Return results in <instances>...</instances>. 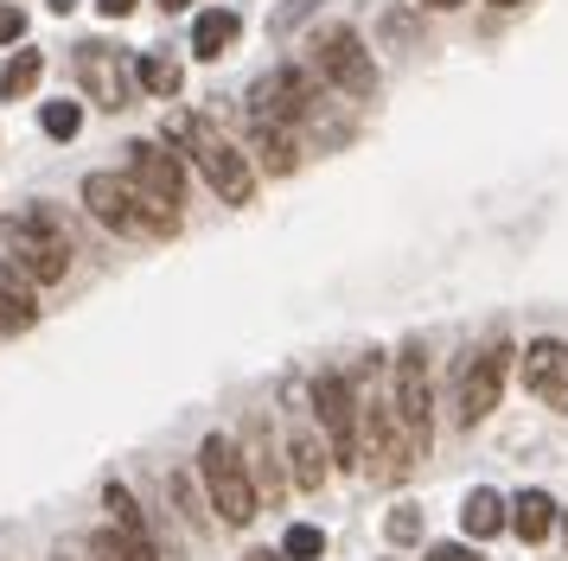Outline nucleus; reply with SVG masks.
<instances>
[{
    "mask_svg": "<svg viewBox=\"0 0 568 561\" xmlns=\"http://www.w3.org/2000/svg\"><path fill=\"white\" fill-rule=\"evenodd\" d=\"M358 434H364V472L371 479H403L415 466V447L403 434V415H396V389H389V370L384 357H364L358 370Z\"/></svg>",
    "mask_w": 568,
    "mask_h": 561,
    "instance_id": "1",
    "label": "nucleus"
},
{
    "mask_svg": "<svg viewBox=\"0 0 568 561\" xmlns=\"http://www.w3.org/2000/svg\"><path fill=\"white\" fill-rule=\"evenodd\" d=\"M83 211L109 224L129 243H160V236H180V204L154 198L134 173H90L83 178Z\"/></svg>",
    "mask_w": 568,
    "mask_h": 561,
    "instance_id": "2",
    "label": "nucleus"
},
{
    "mask_svg": "<svg viewBox=\"0 0 568 561\" xmlns=\"http://www.w3.org/2000/svg\"><path fill=\"white\" fill-rule=\"evenodd\" d=\"M71 236L58 224L45 204H32V211H13V217H0V268L7 275H20L27 287H52V280L71 275Z\"/></svg>",
    "mask_w": 568,
    "mask_h": 561,
    "instance_id": "3",
    "label": "nucleus"
},
{
    "mask_svg": "<svg viewBox=\"0 0 568 561\" xmlns=\"http://www.w3.org/2000/svg\"><path fill=\"white\" fill-rule=\"evenodd\" d=\"M173 141L192 153V166L211 178V192H217L224 204H250L256 198V173H250L243 147H236L211 115H173Z\"/></svg>",
    "mask_w": 568,
    "mask_h": 561,
    "instance_id": "4",
    "label": "nucleus"
},
{
    "mask_svg": "<svg viewBox=\"0 0 568 561\" xmlns=\"http://www.w3.org/2000/svg\"><path fill=\"white\" fill-rule=\"evenodd\" d=\"M199 472H205V491H211V510L224 517V523H250L262 510V491L250 479V459L236 447L231 434H205L199 440Z\"/></svg>",
    "mask_w": 568,
    "mask_h": 561,
    "instance_id": "5",
    "label": "nucleus"
},
{
    "mask_svg": "<svg viewBox=\"0 0 568 561\" xmlns=\"http://www.w3.org/2000/svg\"><path fill=\"white\" fill-rule=\"evenodd\" d=\"M313 402V421H320V434H326V447H333V466H358L364 459V434H358V382H352V370H320L307 389Z\"/></svg>",
    "mask_w": 568,
    "mask_h": 561,
    "instance_id": "6",
    "label": "nucleus"
},
{
    "mask_svg": "<svg viewBox=\"0 0 568 561\" xmlns=\"http://www.w3.org/2000/svg\"><path fill=\"white\" fill-rule=\"evenodd\" d=\"M307 58L326 90H338V96H377V64H371V51H364V39L352 26H320Z\"/></svg>",
    "mask_w": 568,
    "mask_h": 561,
    "instance_id": "7",
    "label": "nucleus"
},
{
    "mask_svg": "<svg viewBox=\"0 0 568 561\" xmlns=\"http://www.w3.org/2000/svg\"><path fill=\"white\" fill-rule=\"evenodd\" d=\"M389 389H396V415H403V434H409L415 459L435 447V382H428V351L422 338H409L396 364H389Z\"/></svg>",
    "mask_w": 568,
    "mask_h": 561,
    "instance_id": "8",
    "label": "nucleus"
},
{
    "mask_svg": "<svg viewBox=\"0 0 568 561\" xmlns=\"http://www.w3.org/2000/svg\"><path fill=\"white\" fill-rule=\"evenodd\" d=\"M78 76L83 90H90V102L97 109H129L134 90H141V76H134V51L115 45V39H90V45H78Z\"/></svg>",
    "mask_w": 568,
    "mask_h": 561,
    "instance_id": "9",
    "label": "nucleus"
},
{
    "mask_svg": "<svg viewBox=\"0 0 568 561\" xmlns=\"http://www.w3.org/2000/svg\"><path fill=\"white\" fill-rule=\"evenodd\" d=\"M282 459H287V479L294 491H320L326 472H333V447H326V434L313 421V402H287V421H282Z\"/></svg>",
    "mask_w": 568,
    "mask_h": 561,
    "instance_id": "10",
    "label": "nucleus"
},
{
    "mask_svg": "<svg viewBox=\"0 0 568 561\" xmlns=\"http://www.w3.org/2000/svg\"><path fill=\"white\" fill-rule=\"evenodd\" d=\"M505 377H511V345L505 338H491V345H479V351L466 357L460 370V428H479L491 408H498V396H505Z\"/></svg>",
    "mask_w": 568,
    "mask_h": 561,
    "instance_id": "11",
    "label": "nucleus"
},
{
    "mask_svg": "<svg viewBox=\"0 0 568 561\" xmlns=\"http://www.w3.org/2000/svg\"><path fill=\"white\" fill-rule=\"evenodd\" d=\"M250 147L262 153L268 173H294L301 166V122H287L268 102H250Z\"/></svg>",
    "mask_w": 568,
    "mask_h": 561,
    "instance_id": "12",
    "label": "nucleus"
},
{
    "mask_svg": "<svg viewBox=\"0 0 568 561\" xmlns=\"http://www.w3.org/2000/svg\"><path fill=\"white\" fill-rule=\"evenodd\" d=\"M243 459H250V479H256L262 498H268V504H282L294 479H287V459H282V447H275V434H268L262 415H250V428H243Z\"/></svg>",
    "mask_w": 568,
    "mask_h": 561,
    "instance_id": "13",
    "label": "nucleus"
},
{
    "mask_svg": "<svg viewBox=\"0 0 568 561\" xmlns=\"http://www.w3.org/2000/svg\"><path fill=\"white\" fill-rule=\"evenodd\" d=\"M524 389L549 408H568V345L562 338H537L524 351Z\"/></svg>",
    "mask_w": 568,
    "mask_h": 561,
    "instance_id": "14",
    "label": "nucleus"
},
{
    "mask_svg": "<svg viewBox=\"0 0 568 561\" xmlns=\"http://www.w3.org/2000/svg\"><path fill=\"white\" fill-rule=\"evenodd\" d=\"M129 173L154 192V198L166 204H185V166H180V153H166L160 141H129Z\"/></svg>",
    "mask_w": 568,
    "mask_h": 561,
    "instance_id": "15",
    "label": "nucleus"
},
{
    "mask_svg": "<svg viewBox=\"0 0 568 561\" xmlns=\"http://www.w3.org/2000/svg\"><path fill=\"white\" fill-rule=\"evenodd\" d=\"M103 504H109V530L129 542V555L134 561H160V542H154V530H148V517H141V498H134L122 479H109L103 484Z\"/></svg>",
    "mask_w": 568,
    "mask_h": 561,
    "instance_id": "16",
    "label": "nucleus"
},
{
    "mask_svg": "<svg viewBox=\"0 0 568 561\" xmlns=\"http://www.w3.org/2000/svg\"><path fill=\"white\" fill-rule=\"evenodd\" d=\"M236 32H243V20H236L231 7H205L199 20H192V58H224V51L236 45Z\"/></svg>",
    "mask_w": 568,
    "mask_h": 561,
    "instance_id": "17",
    "label": "nucleus"
},
{
    "mask_svg": "<svg viewBox=\"0 0 568 561\" xmlns=\"http://www.w3.org/2000/svg\"><path fill=\"white\" fill-rule=\"evenodd\" d=\"M511 523V504L491 491V484H479V491H466V504H460V530L473 536V542H486V536H498Z\"/></svg>",
    "mask_w": 568,
    "mask_h": 561,
    "instance_id": "18",
    "label": "nucleus"
},
{
    "mask_svg": "<svg viewBox=\"0 0 568 561\" xmlns=\"http://www.w3.org/2000/svg\"><path fill=\"white\" fill-rule=\"evenodd\" d=\"M32 326H39V287H27L20 275L0 268V332L13 338V332H32Z\"/></svg>",
    "mask_w": 568,
    "mask_h": 561,
    "instance_id": "19",
    "label": "nucleus"
},
{
    "mask_svg": "<svg viewBox=\"0 0 568 561\" xmlns=\"http://www.w3.org/2000/svg\"><path fill=\"white\" fill-rule=\"evenodd\" d=\"M556 517H562V510H556V498H549V491H537V484L511 498V530L524 536V542H542V536L556 530Z\"/></svg>",
    "mask_w": 568,
    "mask_h": 561,
    "instance_id": "20",
    "label": "nucleus"
},
{
    "mask_svg": "<svg viewBox=\"0 0 568 561\" xmlns=\"http://www.w3.org/2000/svg\"><path fill=\"white\" fill-rule=\"evenodd\" d=\"M134 76H141V90L173 96V90H180V58H166V51H141V58H134Z\"/></svg>",
    "mask_w": 568,
    "mask_h": 561,
    "instance_id": "21",
    "label": "nucleus"
},
{
    "mask_svg": "<svg viewBox=\"0 0 568 561\" xmlns=\"http://www.w3.org/2000/svg\"><path fill=\"white\" fill-rule=\"evenodd\" d=\"M39 71H45V58H39V51H20V58H13V64L0 71V96L20 102L27 90H39Z\"/></svg>",
    "mask_w": 568,
    "mask_h": 561,
    "instance_id": "22",
    "label": "nucleus"
},
{
    "mask_svg": "<svg viewBox=\"0 0 568 561\" xmlns=\"http://www.w3.org/2000/svg\"><path fill=\"white\" fill-rule=\"evenodd\" d=\"M39 128H45L52 141H78V128H83V102H45V109H39Z\"/></svg>",
    "mask_w": 568,
    "mask_h": 561,
    "instance_id": "23",
    "label": "nucleus"
},
{
    "mask_svg": "<svg viewBox=\"0 0 568 561\" xmlns=\"http://www.w3.org/2000/svg\"><path fill=\"white\" fill-rule=\"evenodd\" d=\"M320 549H326V536L313 530V523H287V536H282V555L287 561H313Z\"/></svg>",
    "mask_w": 568,
    "mask_h": 561,
    "instance_id": "24",
    "label": "nucleus"
},
{
    "mask_svg": "<svg viewBox=\"0 0 568 561\" xmlns=\"http://www.w3.org/2000/svg\"><path fill=\"white\" fill-rule=\"evenodd\" d=\"M166 491H173V504H180V523L192 536H205V517H199V498H192V479H185V472H173V479H166Z\"/></svg>",
    "mask_w": 568,
    "mask_h": 561,
    "instance_id": "25",
    "label": "nucleus"
},
{
    "mask_svg": "<svg viewBox=\"0 0 568 561\" xmlns=\"http://www.w3.org/2000/svg\"><path fill=\"white\" fill-rule=\"evenodd\" d=\"M384 536L396 542V549H409V542H422V510L415 504H403V510H389V523H384Z\"/></svg>",
    "mask_w": 568,
    "mask_h": 561,
    "instance_id": "26",
    "label": "nucleus"
},
{
    "mask_svg": "<svg viewBox=\"0 0 568 561\" xmlns=\"http://www.w3.org/2000/svg\"><path fill=\"white\" fill-rule=\"evenodd\" d=\"M83 561H134V555H129V542H122L115 530H97L90 542H83Z\"/></svg>",
    "mask_w": 568,
    "mask_h": 561,
    "instance_id": "27",
    "label": "nucleus"
},
{
    "mask_svg": "<svg viewBox=\"0 0 568 561\" xmlns=\"http://www.w3.org/2000/svg\"><path fill=\"white\" fill-rule=\"evenodd\" d=\"M20 32H27V13H20L13 0H0V45H13Z\"/></svg>",
    "mask_w": 568,
    "mask_h": 561,
    "instance_id": "28",
    "label": "nucleus"
},
{
    "mask_svg": "<svg viewBox=\"0 0 568 561\" xmlns=\"http://www.w3.org/2000/svg\"><path fill=\"white\" fill-rule=\"evenodd\" d=\"M313 7H320V0H287L282 13H275V39H282V32H287V26H294V20H307Z\"/></svg>",
    "mask_w": 568,
    "mask_h": 561,
    "instance_id": "29",
    "label": "nucleus"
},
{
    "mask_svg": "<svg viewBox=\"0 0 568 561\" xmlns=\"http://www.w3.org/2000/svg\"><path fill=\"white\" fill-rule=\"evenodd\" d=\"M428 561H479V555H473L466 542H435V549H428Z\"/></svg>",
    "mask_w": 568,
    "mask_h": 561,
    "instance_id": "30",
    "label": "nucleus"
},
{
    "mask_svg": "<svg viewBox=\"0 0 568 561\" xmlns=\"http://www.w3.org/2000/svg\"><path fill=\"white\" fill-rule=\"evenodd\" d=\"M52 561H83V542H58Z\"/></svg>",
    "mask_w": 568,
    "mask_h": 561,
    "instance_id": "31",
    "label": "nucleus"
},
{
    "mask_svg": "<svg viewBox=\"0 0 568 561\" xmlns=\"http://www.w3.org/2000/svg\"><path fill=\"white\" fill-rule=\"evenodd\" d=\"M97 7H103L109 20H122V13H134V0H97Z\"/></svg>",
    "mask_w": 568,
    "mask_h": 561,
    "instance_id": "32",
    "label": "nucleus"
},
{
    "mask_svg": "<svg viewBox=\"0 0 568 561\" xmlns=\"http://www.w3.org/2000/svg\"><path fill=\"white\" fill-rule=\"evenodd\" d=\"M422 7H435V13H454V7H460V0H422Z\"/></svg>",
    "mask_w": 568,
    "mask_h": 561,
    "instance_id": "33",
    "label": "nucleus"
},
{
    "mask_svg": "<svg viewBox=\"0 0 568 561\" xmlns=\"http://www.w3.org/2000/svg\"><path fill=\"white\" fill-rule=\"evenodd\" d=\"M160 7H166V13H180V7H192V0H160Z\"/></svg>",
    "mask_w": 568,
    "mask_h": 561,
    "instance_id": "34",
    "label": "nucleus"
},
{
    "mask_svg": "<svg viewBox=\"0 0 568 561\" xmlns=\"http://www.w3.org/2000/svg\"><path fill=\"white\" fill-rule=\"evenodd\" d=\"M250 561H275V555H268V549H256V555H250Z\"/></svg>",
    "mask_w": 568,
    "mask_h": 561,
    "instance_id": "35",
    "label": "nucleus"
},
{
    "mask_svg": "<svg viewBox=\"0 0 568 561\" xmlns=\"http://www.w3.org/2000/svg\"><path fill=\"white\" fill-rule=\"evenodd\" d=\"M491 7H524V0H491Z\"/></svg>",
    "mask_w": 568,
    "mask_h": 561,
    "instance_id": "36",
    "label": "nucleus"
},
{
    "mask_svg": "<svg viewBox=\"0 0 568 561\" xmlns=\"http://www.w3.org/2000/svg\"><path fill=\"white\" fill-rule=\"evenodd\" d=\"M562 536H568V517H562Z\"/></svg>",
    "mask_w": 568,
    "mask_h": 561,
    "instance_id": "37",
    "label": "nucleus"
}]
</instances>
